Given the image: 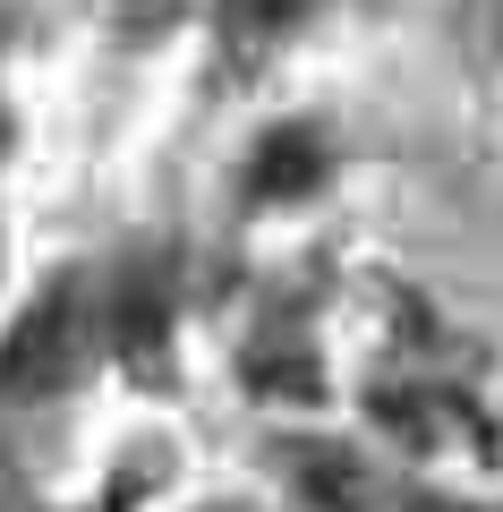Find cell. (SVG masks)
<instances>
[{
    "label": "cell",
    "mask_w": 503,
    "mask_h": 512,
    "mask_svg": "<svg viewBox=\"0 0 503 512\" xmlns=\"http://www.w3.org/2000/svg\"><path fill=\"white\" fill-rule=\"evenodd\" d=\"M77 350H86V308H77V291H52V299H35V308L18 316V333L0 342V393L35 402V393L69 384Z\"/></svg>",
    "instance_id": "obj_1"
},
{
    "label": "cell",
    "mask_w": 503,
    "mask_h": 512,
    "mask_svg": "<svg viewBox=\"0 0 503 512\" xmlns=\"http://www.w3.org/2000/svg\"><path fill=\"white\" fill-rule=\"evenodd\" d=\"M111 325H120L128 376H145V384L171 376V282H162V265L128 274V291H120V308H111Z\"/></svg>",
    "instance_id": "obj_2"
},
{
    "label": "cell",
    "mask_w": 503,
    "mask_h": 512,
    "mask_svg": "<svg viewBox=\"0 0 503 512\" xmlns=\"http://www.w3.org/2000/svg\"><path fill=\"white\" fill-rule=\"evenodd\" d=\"M316 180H324V146L307 137V128H273L265 146H256V163H248V188H256L265 205L316 197Z\"/></svg>",
    "instance_id": "obj_3"
},
{
    "label": "cell",
    "mask_w": 503,
    "mask_h": 512,
    "mask_svg": "<svg viewBox=\"0 0 503 512\" xmlns=\"http://www.w3.org/2000/svg\"><path fill=\"white\" fill-rule=\"evenodd\" d=\"M307 18H316V0H214V26H222V43H231L239 60L265 52V43H282V35H299Z\"/></svg>",
    "instance_id": "obj_4"
},
{
    "label": "cell",
    "mask_w": 503,
    "mask_h": 512,
    "mask_svg": "<svg viewBox=\"0 0 503 512\" xmlns=\"http://www.w3.org/2000/svg\"><path fill=\"white\" fill-rule=\"evenodd\" d=\"M299 487H307V504H324V512H359L367 495H376V478H367L350 453H324V444H299Z\"/></svg>",
    "instance_id": "obj_5"
}]
</instances>
